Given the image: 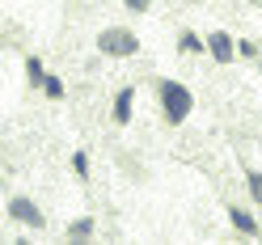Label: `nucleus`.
I'll use <instances>...</instances> for the list:
<instances>
[{"label":"nucleus","instance_id":"obj_13","mask_svg":"<svg viewBox=\"0 0 262 245\" xmlns=\"http://www.w3.org/2000/svg\"><path fill=\"white\" fill-rule=\"evenodd\" d=\"M72 169L76 177H89V152H72Z\"/></svg>","mask_w":262,"mask_h":245},{"label":"nucleus","instance_id":"obj_17","mask_svg":"<svg viewBox=\"0 0 262 245\" xmlns=\"http://www.w3.org/2000/svg\"><path fill=\"white\" fill-rule=\"evenodd\" d=\"M254 5H262V0H254Z\"/></svg>","mask_w":262,"mask_h":245},{"label":"nucleus","instance_id":"obj_2","mask_svg":"<svg viewBox=\"0 0 262 245\" xmlns=\"http://www.w3.org/2000/svg\"><path fill=\"white\" fill-rule=\"evenodd\" d=\"M97 51L110 59H131V55H140V34L131 26H106L97 34Z\"/></svg>","mask_w":262,"mask_h":245},{"label":"nucleus","instance_id":"obj_6","mask_svg":"<svg viewBox=\"0 0 262 245\" xmlns=\"http://www.w3.org/2000/svg\"><path fill=\"white\" fill-rule=\"evenodd\" d=\"M131 110H136V85H127V89L114 93L110 114H114V123H119V127H127V123H131Z\"/></svg>","mask_w":262,"mask_h":245},{"label":"nucleus","instance_id":"obj_3","mask_svg":"<svg viewBox=\"0 0 262 245\" xmlns=\"http://www.w3.org/2000/svg\"><path fill=\"white\" fill-rule=\"evenodd\" d=\"M5 216L13 220V224H21V228H30V233H38V228H47V216H42V207L30 199V194H21V190H13L9 199H5Z\"/></svg>","mask_w":262,"mask_h":245},{"label":"nucleus","instance_id":"obj_10","mask_svg":"<svg viewBox=\"0 0 262 245\" xmlns=\"http://www.w3.org/2000/svg\"><path fill=\"white\" fill-rule=\"evenodd\" d=\"M26 76H30V85H34V89H42L47 68H42V59H38V55H26Z\"/></svg>","mask_w":262,"mask_h":245},{"label":"nucleus","instance_id":"obj_11","mask_svg":"<svg viewBox=\"0 0 262 245\" xmlns=\"http://www.w3.org/2000/svg\"><path fill=\"white\" fill-rule=\"evenodd\" d=\"M245 190H250V199L262 207V169H245Z\"/></svg>","mask_w":262,"mask_h":245},{"label":"nucleus","instance_id":"obj_16","mask_svg":"<svg viewBox=\"0 0 262 245\" xmlns=\"http://www.w3.org/2000/svg\"><path fill=\"white\" fill-rule=\"evenodd\" d=\"M258 72H262V59H258Z\"/></svg>","mask_w":262,"mask_h":245},{"label":"nucleus","instance_id":"obj_4","mask_svg":"<svg viewBox=\"0 0 262 245\" xmlns=\"http://www.w3.org/2000/svg\"><path fill=\"white\" fill-rule=\"evenodd\" d=\"M207 55L216 59V63H233V59H241V55H237V38L228 34V30H211V34H207Z\"/></svg>","mask_w":262,"mask_h":245},{"label":"nucleus","instance_id":"obj_15","mask_svg":"<svg viewBox=\"0 0 262 245\" xmlns=\"http://www.w3.org/2000/svg\"><path fill=\"white\" fill-rule=\"evenodd\" d=\"M190 5H207V0H190Z\"/></svg>","mask_w":262,"mask_h":245},{"label":"nucleus","instance_id":"obj_9","mask_svg":"<svg viewBox=\"0 0 262 245\" xmlns=\"http://www.w3.org/2000/svg\"><path fill=\"white\" fill-rule=\"evenodd\" d=\"M42 93L51 97V102H63V93H68V85H63V76L47 72V76H42Z\"/></svg>","mask_w":262,"mask_h":245},{"label":"nucleus","instance_id":"obj_8","mask_svg":"<svg viewBox=\"0 0 262 245\" xmlns=\"http://www.w3.org/2000/svg\"><path fill=\"white\" fill-rule=\"evenodd\" d=\"M178 51L182 55H199V51H207V38H199L194 30H182V34H178Z\"/></svg>","mask_w":262,"mask_h":245},{"label":"nucleus","instance_id":"obj_14","mask_svg":"<svg viewBox=\"0 0 262 245\" xmlns=\"http://www.w3.org/2000/svg\"><path fill=\"white\" fill-rule=\"evenodd\" d=\"M123 9H131V13H148L152 0H123Z\"/></svg>","mask_w":262,"mask_h":245},{"label":"nucleus","instance_id":"obj_1","mask_svg":"<svg viewBox=\"0 0 262 245\" xmlns=\"http://www.w3.org/2000/svg\"><path fill=\"white\" fill-rule=\"evenodd\" d=\"M157 97H161V110H165L169 127H178V123H186V119H190V110H194V93L182 85V80H161V85H157Z\"/></svg>","mask_w":262,"mask_h":245},{"label":"nucleus","instance_id":"obj_7","mask_svg":"<svg viewBox=\"0 0 262 245\" xmlns=\"http://www.w3.org/2000/svg\"><path fill=\"white\" fill-rule=\"evenodd\" d=\"M93 237H97V220L93 216H76L63 228V241H93Z\"/></svg>","mask_w":262,"mask_h":245},{"label":"nucleus","instance_id":"obj_5","mask_svg":"<svg viewBox=\"0 0 262 245\" xmlns=\"http://www.w3.org/2000/svg\"><path fill=\"white\" fill-rule=\"evenodd\" d=\"M228 224H233V233H241V237H250V241H258L262 237V224L254 220V211L250 207H228Z\"/></svg>","mask_w":262,"mask_h":245},{"label":"nucleus","instance_id":"obj_12","mask_svg":"<svg viewBox=\"0 0 262 245\" xmlns=\"http://www.w3.org/2000/svg\"><path fill=\"white\" fill-rule=\"evenodd\" d=\"M237 55H241V59H254V63H258V42L241 38V42H237Z\"/></svg>","mask_w":262,"mask_h":245}]
</instances>
